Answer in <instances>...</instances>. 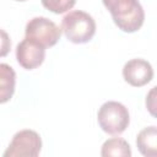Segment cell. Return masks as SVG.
<instances>
[{
    "instance_id": "obj_1",
    "label": "cell",
    "mask_w": 157,
    "mask_h": 157,
    "mask_svg": "<svg viewBox=\"0 0 157 157\" xmlns=\"http://www.w3.org/2000/svg\"><path fill=\"white\" fill-rule=\"evenodd\" d=\"M110 12L114 23L126 33H134L141 28L145 12L139 0H102Z\"/></svg>"
},
{
    "instance_id": "obj_2",
    "label": "cell",
    "mask_w": 157,
    "mask_h": 157,
    "mask_svg": "<svg viewBox=\"0 0 157 157\" xmlns=\"http://www.w3.org/2000/svg\"><path fill=\"white\" fill-rule=\"evenodd\" d=\"M61 29L67 40L76 44H82L93 38L96 33V22L87 12L74 10L63 17Z\"/></svg>"
},
{
    "instance_id": "obj_3",
    "label": "cell",
    "mask_w": 157,
    "mask_h": 157,
    "mask_svg": "<svg viewBox=\"0 0 157 157\" xmlns=\"http://www.w3.org/2000/svg\"><path fill=\"white\" fill-rule=\"evenodd\" d=\"M101 129L110 135H119L126 130L130 123L128 108L120 102L108 101L101 105L97 113Z\"/></svg>"
},
{
    "instance_id": "obj_4",
    "label": "cell",
    "mask_w": 157,
    "mask_h": 157,
    "mask_svg": "<svg viewBox=\"0 0 157 157\" xmlns=\"http://www.w3.org/2000/svg\"><path fill=\"white\" fill-rule=\"evenodd\" d=\"M26 38L43 48L55 45L61 36V29L47 17H33L26 25Z\"/></svg>"
},
{
    "instance_id": "obj_5",
    "label": "cell",
    "mask_w": 157,
    "mask_h": 157,
    "mask_svg": "<svg viewBox=\"0 0 157 157\" xmlns=\"http://www.w3.org/2000/svg\"><path fill=\"white\" fill-rule=\"evenodd\" d=\"M42 148V139L34 130L25 129L16 132L4 152V157H36Z\"/></svg>"
},
{
    "instance_id": "obj_6",
    "label": "cell",
    "mask_w": 157,
    "mask_h": 157,
    "mask_svg": "<svg viewBox=\"0 0 157 157\" xmlns=\"http://www.w3.org/2000/svg\"><path fill=\"white\" fill-rule=\"evenodd\" d=\"M45 58V48L25 38L16 47V59L26 70H33L42 65Z\"/></svg>"
},
{
    "instance_id": "obj_7",
    "label": "cell",
    "mask_w": 157,
    "mask_h": 157,
    "mask_svg": "<svg viewBox=\"0 0 157 157\" xmlns=\"http://www.w3.org/2000/svg\"><path fill=\"white\" fill-rule=\"evenodd\" d=\"M123 77L129 85L141 87L152 80L153 69L151 64L144 59H131L125 63L123 67Z\"/></svg>"
},
{
    "instance_id": "obj_8",
    "label": "cell",
    "mask_w": 157,
    "mask_h": 157,
    "mask_svg": "<svg viewBox=\"0 0 157 157\" xmlns=\"http://www.w3.org/2000/svg\"><path fill=\"white\" fill-rule=\"evenodd\" d=\"M136 146L142 156L155 157L157 155V128L152 125L142 129L137 134Z\"/></svg>"
},
{
    "instance_id": "obj_9",
    "label": "cell",
    "mask_w": 157,
    "mask_h": 157,
    "mask_svg": "<svg viewBox=\"0 0 157 157\" xmlns=\"http://www.w3.org/2000/svg\"><path fill=\"white\" fill-rule=\"evenodd\" d=\"M16 72L15 70L4 63H0V104L9 102L15 92Z\"/></svg>"
},
{
    "instance_id": "obj_10",
    "label": "cell",
    "mask_w": 157,
    "mask_h": 157,
    "mask_svg": "<svg viewBox=\"0 0 157 157\" xmlns=\"http://www.w3.org/2000/svg\"><path fill=\"white\" fill-rule=\"evenodd\" d=\"M101 155L103 157L115 156V157H130L131 148L130 145L121 137H112L104 141L102 145Z\"/></svg>"
},
{
    "instance_id": "obj_11",
    "label": "cell",
    "mask_w": 157,
    "mask_h": 157,
    "mask_svg": "<svg viewBox=\"0 0 157 157\" xmlns=\"http://www.w3.org/2000/svg\"><path fill=\"white\" fill-rule=\"evenodd\" d=\"M76 0H42V5L54 13H64L74 7Z\"/></svg>"
},
{
    "instance_id": "obj_12",
    "label": "cell",
    "mask_w": 157,
    "mask_h": 157,
    "mask_svg": "<svg viewBox=\"0 0 157 157\" xmlns=\"http://www.w3.org/2000/svg\"><path fill=\"white\" fill-rule=\"evenodd\" d=\"M11 49V40L9 34L0 28V58L6 56Z\"/></svg>"
},
{
    "instance_id": "obj_13",
    "label": "cell",
    "mask_w": 157,
    "mask_h": 157,
    "mask_svg": "<svg viewBox=\"0 0 157 157\" xmlns=\"http://www.w3.org/2000/svg\"><path fill=\"white\" fill-rule=\"evenodd\" d=\"M155 93H156V87H152V90L150 91V93L146 96V107L148 108L150 113L152 115H155V108H156V104H155Z\"/></svg>"
},
{
    "instance_id": "obj_14",
    "label": "cell",
    "mask_w": 157,
    "mask_h": 157,
    "mask_svg": "<svg viewBox=\"0 0 157 157\" xmlns=\"http://www.w3.org/2000/svg\"><path fill=\"white\" fill-rule=\"evenodd\" d=\"M17 1H26V0H17Z\"/></svg>"
}]
</instances>
